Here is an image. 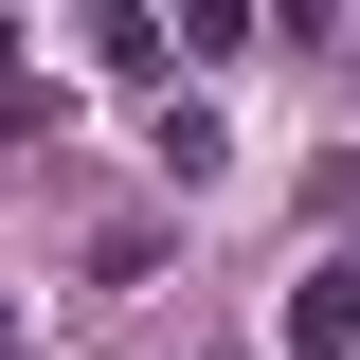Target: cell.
<instances>
[{"mask_svg":"<svg viewBox=\"0 0 360 360\" xmlns=\"http://www.w3.org/2000/svg\"><path fill=\"white\" fill-rule=\"evenodd\" d=\"M0 127H18V18H0Z\"/></svg>","mask_w":360,"mask_h":360,"instance_id":"7a4b0ae2","label":"cell"},{"mask_svg":"<svg viewBox=\"0 0 360 360\" xmlns=\"http://www.w3.org/2000/svg\"><path fill=\"white\" fill-rule=\"evenodd\" d=\"M288 342H307V360H342V342H360V270H342V252H307V288H288Z\"/></svg>","mask_w":360,"mask_h":360,"instance_id":"6da1fadb","label":"cell"},{"mask_svg":"<svg viewBox=\"0 0 360 360\" xmlns=\"http://www.w3.org/2000/svg\"><path fill=\"white\" fill-rule=\"evenodd\" d=\"M0 360H18V307H0Z\"/></svg>","mask_w":360,"mask_h":360,"instance_id":"3957f363","label":"cell"}]
</instances>
